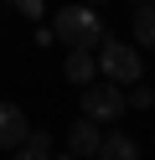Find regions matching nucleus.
I'll return each mask as SVG.
<instances>
[{"mask_svg": "<svg viewBox=\"0 0 155 160\" xmlns=\"http://www.w3.org/2000/svg\"><path fill=\"white\" fill-rule=\"evenodd\" d=\"M93 62H98V78H109V83H119V88H129V83H140V78H145L140 47L114 42V36H103V42L93 47Z\"/></svg>", "mask_w": 155, "mask_h": 160, "instance_id": "nucleus-1", "label": "nucleus"}, {"mask_svg": "<svg viewBox=\"0 0 155 160\" xmlns=\"http://www.w3.org/2000/svg\"><path fill=\"white\" fill-rule=\"evenodd\" d=\"M52 36H57V42H67V47H88V52H93L109 31H103L98 11L78 0V5H62V11L52 16Z\"/></svg>", "mask_w": 155, "mask_h": 160, "instance_id": "nucleus-2", "label": "nucleus"}, {"mask_svg": "<svg viewBox=\"0 0 155 160\" xmlns=\"http://www.w3.org/2000/svg\"><path fill=\"white\" fill-rule=\"evenodd\" d=\"M124 88L109 83V78H93L88 88H83V119H93V124H114V119H124Z\"/></svg>", "mask_w": 155, "mask_h": 160, "instance_id": "nucleus-3", "label": "nucleus"}, {"mask_svg": "<svg viewBox=\"0 0 155 160\" xmlns=\"http://www.w3.org/2000/svg\"><path fill=\"white\" fill-rule=\"evenodd\" d=\"M26 134H31V119L21 114V103L0 98V150H16V145H21Z\"/></svg>", "mask_w": 155, "mask_h": 160, "instance_id": "nucleus-4", "label": "nucleus"}, {"mask_svg": "<svg viewBox=\"0 0 155 160\" xmlns=\"http://www.w3.org/2000/svg\"><path fill=\"white\" fill-rule=\"evenodd\" d=\"M98 139H103V129L93 124V119H78V124L67 129V155H78V160L98 155Z\"/></svg>", "mask_w": 155, "mask_h": 160, "instance_id": "nucleus-5", "label": "nucleus"}, {"mask_svg": "<svg viewBox=\"0 0 155 160\" xmlns=\"http://www.w3.org/2000/svg\"><path fill=\"white\" fill-rule=\"evenodd\" d=\"M62 72H67V83L88 88L93 78H98V62H93V52H88V47H67V62H62Z\"/></svg>", "mask_w": 155, "mask_h": 160, "instance_id": "nucleus-6", "label": "nucleus"}, {"mask_svg": "<svg viewBox=\"0 0 155 160\" xmlns=\"http://www.w3.org/2000/svg\"><path fill=\"white\" fill-rule=\"evenodd\" d=\"M98 160H140V139L124 134V129H109L98 139Z\"/></svg>", "mask_w": 155, "mask_h": 160, "instance_id": "nucleus-7", "label": "nucleus"}, {"mask_svg": "<svg viewBox=\"0 0 155 160\" xmlns=\"http://www.w3.org/2000/svg\"><path fill=\"white\" fill-rule=\"evenodd\" d=\"M129 26H134V42H140L145 52H155V0H140V5H134Z\"/></svg>", "mask_w": 155, "mask_h": 160, "instance_id": "nucleus-8", "label": "nucleus"}, {"mask_svg": "<svg viewBox=\"0 0 155 160\" xmlns=\"http://www.w3.org/2000/svg\"><path fill=\"white\" fill-rule=\"evenodd\" d=\"M16 160H57L52 155V134L47 129H31V134L16 145Z\"/></svg>", "mask_w": 155, "mask_h": 160, "instance_id": "nucleus-9", "label": "nucleus"}, {"mask_svg": "<svg viewBox=\"0 0 155 160\" xmlns=\"http://www.w3.org/2000/svg\"><path fill=\"white\" fill-rule=\"evenodd\" d=\"M124 103L145 114V108H155V88H145V83H129V93H124Z\"/></svg>", "mask_w": 155, "mask_h": 160, "instance_id": "nucleus-10", "label": "nucleus"}, {"mask_svg": "<svg viewBox=\"0 0 155 160\" xmlns=\"http://www.w3.org/2000/svg\"><path fill=\"white\" fill-rule=\"evenodd\" d=\"M10 5H16L26 21H41V16H47V5H41V0H10Z\"/></svg>", "mask_w": 155, "mask_h": 160, "instance_id": "nucleus-11", "label": "nucleus"}, {"mask_svg": "<svg viewBox=\"0 0 155 160\" xmlns=\"http://www.w3.org/2000/svg\"><path fill=\"white\" fill-rule=\"evenodd\" d=\"M83 5H98V0H83Z\"/></svg>", "mask_w": 155, "mask_h": 160, "instance_id": "nucleus-12", "label": "nucleus"}]
</instances>
